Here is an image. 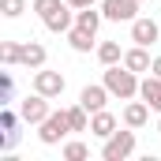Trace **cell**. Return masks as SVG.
I'll use <instances>...</instances> for the list:
<instances>
[{"mask_svg": "<svg viewBox=\"0 0 161 161\" xmlns=\"http://www.w3.org/2000/svg\"><path fill=\"white\" fill-rule=\"evenodd\" d=\"M116 127H120V124H116V116H113L109 109H101V113H94V116H90V135H97L101 142H105Z\"/></svg>", "mask_w": 161, "mask_h": 161, "instance_id": "10", "label": "cell"}, {"mask_svg": "<svg viewBox=\"0 0 161 161\" xmlns=\"http://www.w3.org/2000/svg\"><path fill=\"white\" fill-rule=\"evenodd\" d=\"M11 94H15V79H11V71H4L0 75V105H11Z\"/></svg>", "mask_w": 161, "mask_h": 161, "instance_id": "22", "label": "cell"}, {"mask_svg": "<svg viewBox=\"0 0 161 161\" xmlns=\"http://www.w3.org/2000/svg\"><path fill=\"white\" fill-rule=\"evenodd\" d=\"M90 158V146H86V142H79V139H75V142H64V161H86Z\"/></svg>", "mask_w": 161, "mask_h": 161, "instance_id": "20", "label": "cell"}, {"mask_svg": "<svg viewBox=\"0 0 161 161\" xmlns=\"http://www.w3.org/2000/svg\"><path fill=\"white\" fill-rule=\"evenodd\" d=\"M150 113H154V109H150L146 101H127V105H124V127H135V131L146 127V124H150Z\"/></svg>", "mask_w": 161, "mask_h": 161, "instance_id": "9", "label": "cell"}, {"mask_svg": "<svg viewBox=\"0 0 161 161\" xmlns=\"http://www.w3.org/2000/svg\"><path fill=\"white\" fill-rule=\"evenodd\" d=\"M101 15L109 23H135L139 19V0H101Z\"/></svg>", "mask_w": 161, "mask_h": 161, "instance_id": "4", "label": "cell"}, {"mask_svg": "<svg viewBox=\"0 0 161 161\" xmlns=\"http://www.w3.org/2000/svg\"><path fill=\"white\" fill-rule=\"evenodd\" d=\"M150 75H158V79H161V56H154V64H150Z\"/></svg>", "mask_w": 161, "mask_h": 161, "instance_id": "26", "label": "cell"}, {"mask_svg": "<svg viewBox=\"0 0 161 161\" xmlns=\"http://www.w3.org/2000/svg\"><path fill=\"white\" fill-rule=\"evenodd\" d=\"M139 97H142L154 113H161V79H158V75H150V79L139 82Z\"/></svg>", "mask_w": 161, "mask_h": 161, "instance_id": "12", "label": "cell"}, {"mask_svg": "<svg viewBox=\"0 0 161 161\" xmlns=\"http://www.w3.org/2000/svg\"><path fill=\"white\" fill-rule=\"evenodd\" d=\"M0 60H4V68L23 64V45L19 41H0Z\"/></svg>", "mask_w": 161, "mask_h": 161, "instance_id": "18", "label": "cell"}, {"mask_svg": "<svg viewBox=\"0 0 161 161\" xmlns=\"http://www.w3.org/2000/svg\"><path fill=\"white\" fill-rule=\"evenodd\" d=\"M64 4H68V0H34V4H30V8H34V11H38L41 19H49V15H53V11H56V8H64Z\"/></svg>", "mask_w": 161, "mask_h": 161, "instance_id": "23", "label": "cell"}, {"mask_svg": "<svg viewBox=\"0 0 161 161\" xmlns=\"http://www.w3.org/2000/svg\"><path fill=\"white\" fill-rule=\"evenodd\" d=\"M68 45H71L75 53H90V49H94V34L82 30V26H71V30H68Z\"/></svg>", "mask_w": 161, "mask_h": 161, "instance_id": "15", "label": "cell"}, {"mask_svg": "<svg viewBox=\"0 0 161 161\" xmlns=\"http://www.w3.org/2000/svg\"><path fill=\"white\" fill-rule=\"evenodd\" d=\"M68 4H71V8H75V11H79V8H94V4H97V0H68Z\"/></svg>", "mask_w": 161, "mask_h": 161, "instance_id": "25", "label": "cell"}, {"mask_svg": "<svg viewBox=\"0 0 161 161\" xmlns=\"http://www.w3.org/2000/svg\"><path fill=\"white\" fill-rule=\"evenodd\" d=\"M45 45L41 41H26L23 45V68H30V71H38V68H45Z\"/></svg>", "mask_w": 161, "mask_h": 161, "instance_id": "14", "label": "cell"}, {"mask_svg": "<svg viewBox=\"0 0 161 161\" xmlns=\"http://www.w3.org/2000/svg\"><path fill=\"white\" fill-rule=\"evenodd\" d=\"M0 127H4V131H15V127H19V116L11 113V105H0Z\"/></svg>", "mask_w": 161, "mask_h": 161, "instance_id": "24", "label": "cell"}, {"mask_svg": "<svg viewBox=\"0 0 161 161\" xmlns=\"http://www.w3.org/2000/svg\"><path fill=\"white\" fill-rule=\"evenodd\" d=\"M150 64H154V60H150L146 45H135V49H127V53H124V68H131L135 75H139V71H150Z\"/></svg>", "mask_w": 161, "mask_h": 161, "instance_id": "13", "label": "cell"}, {"mask_svg": "<svg viewBox=\"0 0 161 161\" xmlns=\"http://www.w3.org/2000/svg\"><path fill=\"white\" fill-rule=\"evenodd\" d=\"M49 101H53V97H45V94H38V90H34L30 97H23V105H19V116H23L26 124H41L49 113H53V109H49Z\"/></svg>", "mask_w": 161, "mask_h": 161, "instance_id": "5", "label": "cell"}, {"mask_svg": "<svg viewBox=\"0 0 161 161\" xmlns=\"http://www.w3.org/2000/svg\"><path fill=\"white\" fill-rule=\"evenodd\" d=\"M101 11H94V8H79L75 11V26H82V30H90V34H97V26H101Z\"/></svg>", "mask_w": 161, "mask_h": 161, "instance_id": "16", "label": "cell"}, {"mask_svg": "<svg viewBox=\"0 0 161 161\" xmlns=\"http://www.w3.org/2000/svg\"><path fill=\"white\" fill-rule=\"evenodd\" d=\"M101 82L109 86V94L113 97H120V101H131V97H139V75L131 71V68H124V64H109L105 68V75Z\"/></svg>", "mask_w": 161, "mask_h": 161, "instance_id": "1", "label": "cell"}, {"mask_svg": "<svg viewBox=\"0 0 161 161\" xmlns=\"http://www.w3.org/2000/svg\"><path fill=\"white\" fill-rule=\"evenodd\" d=\"M68 120H71V131H90V113L82 105H71L68 109Z\"/></svg>", "mask_w": 161, "mask_h": 161, "instance_id": "19", "label": "cell"}, {"mask_svg": "<svg viewBox=\"0 0 161 161\" xmlns=\"http://www.w3.org/2000/svg\"><path fill=\"white\" fill-rule=\"evenodd\" d=\"M135 154V127H127V131H113L109 139H105V146H101V158L105 161H127Z\"/></svg>", "mask_w": 161, "mask_h": 161, "instance_id": "2", "label": "cell"}, {"mask_svg": "<svg viewBox=\"0 0 161 161\" xmlns=\"http://www.w3.org/2000/svg\"><path fill=\"white\" fill-rule=\"evenodd\" d=\"M0 11H4V19H19L26 11V0H0Z\"/></svg>", "mask_w": 161, "mask_h": 161, "instance_id": "21", "label": "cell"}, {"mask_svg": "<svg viewBox=\"0 0 161 161\" xmlns=\"http://www.w3.org/2000/svg\"><path fill=\"white\" fill-rule=\"evenodd\" d=\"M34 90L45 94V97H60L64 94V75L60 71H49V68H38L34 71Z\"/></svg>", "mask_w": 161, "mask_h": 161, "instance_id": "7", "label": "cell"}, {"mask_svg": "<svg viewBox=\"0 0 161 161\" xmlns=\"http://www.w3.org/2000/svg\"><path fill=\"white\" fill-rule=\"evenodd\" d=\"M97 60L109 68V64H124V53H120V41H101L97 45Z\"/></svg>", "mask_w": 161, "mask_h": 161, "instance_id": "17", "label": "cell"}, {"mask_svg": "<svg viewBox=\"0 0 161 161\" xmlns=\"http://www.w3.org/2000/svg\"><path fill=\"white\" fill-rule=\"evenodd\" d=\"M71 11H75L71 4H64V8H56V11H53V15L45 19V26H49L53 34H68V30L75 26V15H71Z\"/></svg>", "mask_w": 161, "mask_h": 161, "instance_id": "11", "label": "cell"}, {"mask_svg": "<svg viewBox=\"0 0 161 161\" xmlns=\"http://www.w3.org/2000/svg\"><path fill=\"white\" fill-rule=\"evenodd\" d=\"M105 101H109V86H105V82H101V86H97V82H94V86H82L79 105L90 113V116H94V113H101V109H105Z\"/></svg>", "mask_w": 161, "mask_h": 161, "instance_id": "8", "label": "cell"}, {"mask_svg": "<svg viewBox=\"0 0 161 161\" xmlns=\"http://www.w3.org/2000/svg\"><path fill=\"white\" fill-rule=\"evenodd\" d=\"M158 135H161V120H158Z\"/></svg>", "mask_w": 161, "mask_h": 161, "instance_id": "27", "label": "cell"}, {"mask_svg": "<svg viewBox=\"0 0 161 161\" xmlns=\"http://www.w3.org/2000/svg\"><path fill=\"white\" fill-rule=\"evenodd\" d=\"M161 38V26H158V19H150V15H139L135 23H131V41L135 45H154V41Z\"/></svg>", "mask_w": 161, "mask_h": 161, "instance_id": "6", "label": "cell"}, {"mask_svg": "<svg viewBox=\"0 0 161 161\" xmlns=\"http://www.w3.org/2000/svg\"><path fill=\"white\" fill-rule=\"evenodd\" d=\"M68 131H71V120H68V109H60V113H49L45 120L38 124V139L45 146H56L60 139H68Z\"/></svg>", "mask_w": 161, "mask_h": 161, "instance_id": "3", "label": "cell"}]
</instances>
